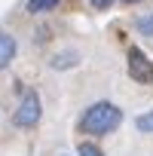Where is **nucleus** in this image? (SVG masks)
I'll return each mask as SVG.
<instances>
[{
    "instance_id": "f257e3e1",
    "label": "nucleus",
    "mask_w": 153,
    "mask_h": 156,
    "mask_svg": "<svg viewBox=\"0 0 153 156\" xmlns=\"http://www.w3.org/2000/svg\"><path fill=\"white\" fill-rule=\"evenodd\" d=\"M119 122H123V110L116 104L98 101V104H92L80 116V132H86V135H107V132L119 129Z\"/></svg>"
},
{
    "instance_id": "f03ea898",
    "label": "nucleus",
    "mask_w": 153,
    "mask_h": 156,
    "mask_svg": "<svg viewBox=\"0 0 153 156\" xmlns=\"http://www.w3.org/2000/svg\"><path fill=\"white\" fill-rule=\"evenodd\" d=\"M16 126L19 129H34L37 122H40V95L31 89V92H25L22 95V101H19V110H16Z\"/></svg>"
},
{
    "instance_id": "7ed1b4c3",
    "label": "nucleus",
    "mask_w": 153,
    "mask_h": 156,
    "mask_svg": "<svg viewBox=\"0 0 153 156\" xmlns=\"http://www.w3.org/2000/svg\"><path fill=\"white\" fill-rule=\"evenodd\" d=\"M129 76L135 83H144V86H150L153 83V61L141 52V49H129Z\"/></svg>"
},
{
    "instance_id": "20e7f679",
    "label": "nucleus",
    "mask_w": 153,
    "mask_h": 156,
    "mask_svg": "<svg viewBox=\"0 0 153 156\" xmlns=\"http://www.w3.org/2000/svg\"><path fill=\"white\" fill-rule=\"evenodd\" d=\"M16 52H19V43H16V37L0 31V67H6V64L16 58Z\"/></svg>"
},
{
    "instance_id": "39448f33",
    "label": "nucleus",
    "mask_w": 153,
    "mask_h": 156,
    "mask_svg": "<svg viewBox=\"0 0 153 156\" xmlns=\"http://www.w3.org/2000/svg\"><path fill=\"white\" fill-rule=\"evenodd\" d=\"M76 61H80V55H76V52H73V49H67V52H55V55H52V61H49V64H52V67H55V70H67V67H73V64H76Z\"/></svg>"
},
{
    "instance_id": "423d86ee",
    "label": "nucleus",
    "mask_w": 153,
    "mask_h": 156,
    "mask_svg": "<svg viewBox=\"0 0 153 156\" xmlns=\"http://www.w3.org/2000/svg\"><path fill=\"white\" fill-rule=\"evenodd\" d=\"M135 28H138L144 37H153V12H147V16H138V19H135Z\"/></svg>"
},
{
    "instance_id": "0eeeda50",
    "label": "nucleus",
    "mask_w": 153,
    "mask_h": 156,
    "mask_svg": "<svg viewBox=\"0 0 153 156\" xmlns=\"http://www.w3.org/2000/svg\"><path fill=\"white\" fill-rule=\"evenodd\" d=\"M58 6V0H28V12H49Z\"/></svg>"
},
{
    "instance_id": "6e6552de",
    "label": "nucleus",
    "mask_w": 153,
    "mask_h": 156,
    "mask_svg": "<svg viewBox=\"0 0 153 156\" xmlns=\"http://www.w3.org/2000/svg\"><path fill=\"white\" fill-rule=\"evenodd\" d=\"M135 126H138V132H147V135H153V110L141 113V116L135 119Z\"/></svg>"
},
{
    "instance_id": "1a4fd4ad",
    "label": "nucleus",
    "mask_w": 153,
    "mask_h": 156,
    "mask_svg": "<svg viewBox=\"0 0 153 156\" xmlns=\"http://www.w3.org/2000/svg\"><path fill=\"white\" fill-rule=\"evenodd\" d=\"M76 156H104L95 144H86V141H80V147H76Z\"/></svg>"
},
{
    "instance_id": "9d476101",
    "label": "nucleus",
    "mask_w": 153,
    "mask_h": 156,
    "mask_svg": "<svg viewBox=\"0 0 153 156\" xmlns=\"http://www.w3.org/2000/svg\"><path fill=\"white\" fill-rule=\"evenodd\" d=\"M110 3H113V0H92L95 9H110Z\"/></svg>"
},
{
    "instance_id": "9b49d317",
    "label": "nucleus",
    "mask_w": 153,
    "mask_h": 156,
    "mask_svg": "<svg viewBox=\"0 0 153 156\" xmlns=\"http://www.w3.org/2000/svg\"><path fill=\"white\" fill-rule=\"evenodd\" d=\"M123 3H141V0H123Z\"/></svg>"
}]
</instances>
